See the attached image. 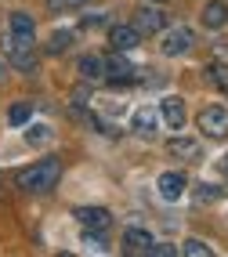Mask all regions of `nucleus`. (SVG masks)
Here are the masks:
<instances>
[{
    "instance_id": "f257e3e1",
    "label": "nucleus",
    "mask_w": 228,
    "mask_h": 257,
    "mask_svg": "<svg viewBox=\"0 0 228 257\" xmlns=\"http://www.w3.org/2000/svg\"><path fill=\"white\" fill-rule=\"evenodd\" d=\"M62 178V160L58 156H47L40 163H33V167H22L19 170V188H26V192H51V188L58 185Z\"/></svg>"
},
{
    "instance_id": "f03ea898",
    "label": "nucleus",
    "mask_w": 228,
    "mask_h": 257,
    "mask_svg": "<svg viewBox=\"0 0 228 257\" xmlns=\"http://www.w3.org/2000/svg\"><path fill=\"white\" fill-rule=\"evenodd\" d=\"M192 44H196V33H192L188 26H178V29H163L160 51H163L167 58H181V55H188V51H192Z\"/></svg>"
},
{
    "instance_id": "7ed1b4c3",
    "label": "nucleus",
    "mask_w": 228,
    "mask_h": 257,
    "mask_svg": "<svg viewBox=\"0 0 228 257\" xmlns=\"http://www.w3.org/2000/svg\"><path fill=\"white\" fill-rule=\"evenodd\" d=\"M199 131H206L210 138H224L228 134V109L224 105H210L199 112Z\"/></svg>"
},
{
    "instance_id": "20e7f679",
    "label": "nucleus",
    "mask_w": 228,
    "mask_h": 257,
    "mask_svg": "<svg viewBox=\"0 0 228 257\" xmlns=\"http://www.w3.org/2000/svg\"><path fill=\"white\" fill-rule=\"evenodd\" d=\"M160 116H163V123H167L170 131H181V127H185V119H188L185 98H178V94H167V98L160 101Z\"/></svg>"
},
{
    "instance_id": "39448f33",
    "label": "nucleus",
    "mask_w": 228,
    "mask_h": 257,
    "mask_svg": "<svg viewBox=\"0 0 228 257\" xmlns=\"http://www.w3.org/2000/svg\"><path fill=\"white\" fill-rule=\"evenodd\" d=\"M8 62H11L19 73H37V55H33V44L11 40V44H8Z\"/></svg>"
},
{
    "instance_id": "423d86ee",
    "label": "nucleus",
    "mask_w": 228,
    "mask_h": 257,
    "mask_svg": "<svg viewBox=\"0 0 228 257\" xmlns=\"http://www.w3.org/2000/svg\"><path fill=\"white\" fill-rule=\"evenodd\" d=\"M105 76H109L112 83H131V80H134V65L124 58V51L105 55Z\"/></svg>"
},
{
    "instance_id": "0eeeda50",
    "label": "nucleus",
    "mask_w": 228,
    "mask_h": 257,
    "mask_svg": "<svg viewBox=\"0 0 228 257\" xmlns=\"http://www.w3.org/2000/svg\"><path fill=\"white\" fill-rule=\"evenodd\" d=\"M73 217H76V225H83V228H101V232L112 225V214L105 210V207H76Z\"/></svg>"
},
{
    "instance_id": "6e6552de",
    "label": "nucleus",
    "mask_w": 228,
    "mask_h": 257,
    "mask_svg": "<svg viewBox=\"0 0 228 257\" xmlns=\"http://www.w3.org/2000/svg\"><path fill=\"white\" fill-rule=\"evenodd\" d=\"M134 26L142 29V37H149V33H163L167 29V15L160 8H142V11H134Z\"/></svg>"
},
{
    "instance_id": "1a4fd4ad",
    "label": "nucleus",
    "mask_w": 228,
    "mask_h": 257,
    "mask_svg": "<svg viewBox=\"0 0 228 257\" xmlns=\"http://www.w3.org/2000/svg\"><path fill=\"white\" fill-rule=\"evenodd\" d=\"M109 44H112L116 51H134L138 44H142V29H138L134 22H131V26H112V29H109Z\"/></svg>"
},
{
    "instance_id": "9d476101",
    "label": "nucleus",
    "mask_w": 228,
    "mask_h": 257,
    "mask_svg": "<svg viewBox=\"0 0 228 257\" xmlns=\"http://www.w3.org/2000/svg\"><path fill=\"white\" fill-rule=\"evenodd\" d=\"M156 188H160V196H163L167 203H178V199L185 196V174H178V170H167V174H160Z\"/></svg>"
},
{
    "instance_id": "9b49d317",
    "label": "nucleus",
    "mask_w": 228,
    "mask_h": 257,
    "mask_svg": "<svg viewBox=\"0 0 228 257\" xmlns=\"http://www.w3.org/2000/svg\"><path fill=\"white\" fill-rule=\"evenodd\" d=\"M11 40H19V44H33V40H37V26H33V19L26 11L11 15Z\"/></svg>"
},
{
    "instance_id": "f8f14e48",
    "label": "nucleus",
    "mask_w": 228,
    "mask_h": 257,
    "mask_svg": "<svg viewBox=\"0 0 228 257\" xmlns=\"http://www.w3.org/2000/svg\"><path fill=\"white\" fill-rule=\"evenodd\" d=\"M228 22V4L224 0H210V4L203 8V26L206 29H221Z\"/></svg>"
},
{
    "instance_id": "ddd939ff",
    "label": "nucleus",
    "mask_w": 228,
    "mask_h": 257,
    "mask_svg": "<svg viewBox=\"0 0 228 257\" xmlns=\"http://www.w3.org/2000/svg\"><path fill=\"white\" fill-rule=\"evenodd\" d=\"M149 246H152V235L145 228H127L124 232V250L127 253H145Z\"/></svg>"
},
{
    "instance_id": "4468645a",
    "label": "nucleus",
    "mask_w": 228,
    "mask_h": 257,
    "mask_svg": "<svg viewBox=\"0 0 228 257\" xmlns=\"http://www.w3.org/2000/svg\"><path fill=\"white\" fill-rule=\"evenodd\" d=\"M167 152H170V156H181V160H196L199 156V142H192V138H170Z\"/></svg>"
},
{
    "instance_id": "2eb2a0df",
    "label": "nucleus",
    "mask_w": 228,
    "mask_h": 257,
    "mask_svg": "<svg viewBox=\"0 0 228 257\" xmlns=\"http://www.w3.org/2000/svg\"><path fill=\"white\" fill-rule=\"evenodd\" d=\"M131 127L149 138V134L156 131V112H152V109H134V112H131Z\"/></svg>"
},
{
    "instance_id": "dca6fc26",
    "label": "nucleus",
    "mask_w": 228,
    "mask_h": 257,
    "mask_svg": "<svg viewBox=\"0 0 228 257\" xmlns=\"http://www.w3.org/2000/svg\"><path fill=\"white\" fill-rule=\"evenodd\" d=\"M80 76H83V80H98V76H105V58H98V55H83V58H80Z\"/></svg>"
},
{
    "instance_id": "f3484780",
    "label": "nucleus",
    "mask_w": 228,
    "mask_h": 257,
    "mask_svg": "<svg viewBox=\"0 0 228 257\" xmlns=\"http://www.w3.org/2000/svg\"><path fill=\"white\" fill-rule=\"evenodd\" d=\"M29 116H33V101H15V105L8 109V123L22 127V123H29Z\"/></svg>"
},
{
    "instance_id": "a211bd4d",
    "label": "nucleus",
    "mask_w": 228,
    "mask_h": 257,
    "mask_svg": "<svg viewBox=\"0 0 228 257\" xmlns=\"http://www.w3.org/2000/svg\"><path fill=\"white\" fill-rule=\"evenodd\" d=\"M73 37H76V33H73V29H58V33H55V37H51V40H47V55H62V51H65L69 44H73Z\"/></svg>"
},
{
    "instance_id": "6ab92c4d",
    "label": "nucleus",
    "mask_w": 228,
    "mask_h": 257,
    "mask_svg": "<svg viewBox=\"0 0 228 257\" xmlns=\"http://www.w3.org/2000/svg\"><path fill=\"white\" fill-rule=\"evenodd\" d=\"M26 142L29 145H47L51 142V127L47 123H29L26 127Z\"/></svg>"
},
{
    "instance_id": "aec40b11",
    "label": "nucleus",
    "mask_w": 228,
    "mask_h": 257,
    "mask_svg": "<svg viewBox=\"0 0 228 257\" xmlns=\"http://www.w3.org/2000/svg\"><path fill=\"white\" fill-rule=\"evenodd\" d=\"M178 253H185V257H210L214 250H210L203 239H185V243L178 246Z\"/></svg>"
},
{
    "instance_id": "412c9836",
    "label": "nucleus",
    "mask_w": 228,
    "mask_h": 257,
    "mask_svg": "<svg viewBox=\"0 0 228 257\" xmlns=\"http://www.w3.org/2000/svg\"><path fill=\"white\" fill-rule=\"evenodd\" d=\"M206 76H210V83H214L217 91H224V94H228V65H217V62H214V65L206 69Z\"/></svg>"
},
{
    "instance_id": "4be33fe9",
    "label": "nucleus",
    "mask_w": 228,
    "mask_h": 257,
    "mask_svg": "<svg viewBox=\"0 0 228 257\" xmlns=\"http://www.w3.org/2000/svg\"><path fill=\"white\" fill-rule=\"evenodd\" d=\"M221 192H224V188H217V185H196V199H203V203L221 199Z\"/></svg>"
},
{
    "instance_id": "5701e85b",
    "label": "nucleus",
    "mask_w": 228,
    "mask_h": 257,
    "mask_svg": "<svg viewBox=\"0 0 228 257\" xmlns=\"http://www.w3.org/2000/svg\"><path fill=\"white\" fill-rule=\"evenodd\" d=\"M87 246H91V250H105V246H109V243H105V235H101V228H87Z\"/></svg>"
},
{
    "instance_id": "b1692460",
    "label": "nucleus",
    "mask_w": 228,
    "mask_h": 257,
    "mask_svg": "<svg viewBox=\"0 0 228 257\" xmlns=\"http://www.w3.org/2000/svg\"><path fill=\"white\" fill-rule=\"evenodd\" d=\"M145 253H149V257H174V253H178V246H170V243H152Z\"/></svg>"
},
{
    "instance_id": "393cba45",
    "label": "nucleus",
    "mask_w": 228,
    "mask_h": 257,
    "mask_svg": "<svg viewBox=\"0 0 228 257\" xmlns=\"http://www.w3.org/2000/svg\"><path fill=\"white\" fill-rule=\"evenodd\" d=\"M83 26H105V19H101V15H87V22Z\"/></svg>"
},
{
    "instance_id": "a878e982",
    "label": "nucleus",
    "mask_w": 228,
    "mask_h": 257,
    "mask_svg": "<svg viewBox=\"0 0 228 257\" xmlns=\"http://www.w3.org/2000/svg\"><path fill=\"white\" fill-rule=\"evenodd\" d=\"M47 4L55 8V11H58V8H69V0H47Z\"/></svg>"
},
{
    "instance_id": "bb28decb",
    "label": "nucleus",
    "mask_w": 228,
    "mask_h": 257,
    "mask_svg": "<svg viewBox=\"0 0 228 257\" xmlns=\"http://www.w3.org/2000/svg\"><path fill=\"white\" fill-rule=\"evenodd\" d=\"M221 170H224V178H228V156H224V163H221Z\"/></svg>"
},
{
    "instance_id": "cd10ccee",
    "label": "nucleus",
    "mask_w": 228,
    "mask_h": 257,
    "mask_svg": "<svg viewBox=\"0 0 228 257\" xmlns=\"http://www.w3.org/2000/svg\"><path fill=\"white\" fill-rule=\"evenodd\" d=\"M76 4H87V0H69V8H76Z\"/></svg>"
},
{
    "instance_id": "c85d7f7f",
    "label": "nucleus",
    "mask_w": 228,
    "mask_h": 257,
    "mask_svg": "<svg viewBox=\"0 0 228 257\" xmlns=\"http://www.w3.org/2000/svg\"><path fill=\"white\" fill-rule=\"evenodd\" d=\"M152 4H160V0H152Z\"/></svg>"
}]
</instances>
